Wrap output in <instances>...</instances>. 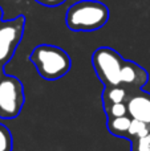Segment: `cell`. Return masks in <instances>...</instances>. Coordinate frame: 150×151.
<instances>
[{
  "label": "cell",
  "mask_w": 150,
  "mask_h": 151,
  "mask_svg": "<svg viewBox=\"0 0 150 151\" xmlns=\"http://www.w3.org/2000/svg\"><path fill=\"white\" fill-rule=\"evenodd\" d=\"M130 123H132V118L129 115L125 117L113 118V119H108L106 126L110 134L116 137H121V138H128V131H129Z\"/></svg>",
  "instance_id": "obj_9"
},
{
  "label": "cell",
  "mask_w": 150,
  "mask_h": 151,
  "mask_svg": "<svg viewBox=\"0 0 150 151\" xmlns=\"http://www.w3.org/2000/svg\"><path fill=\"white\" fill-rule=\"evenodd\" d=\"M36 1L41 5H45V7H57V5L65 3L66 0H36Z\"/></svg>",
  "instance_id": "obj_14"
},
{
  "label": "cell",
  "mask_w": 150,
  "mask_h": 151,
  "mask_svg": "<svg viewBox=\"0 0 150 151\" xmlns=\"http://www.w3.org/2000/svg\"><path fill=\"white\" fill-rule=\"evenodd\" d=\"M132 151H150V134L132 141Z\"/></svg>",
  "instance_id": "obj_13"
},
{
  "label": "cell",
  "mask_w": 150,
  "mask_h": 151,
  "mask_svg": "<svg viewBox=\"0 0 150 151\" xmlns=\"http://www.w3.org/2000/svg\"><path fill=\"white\" fill-rule=\"evenodd\" d=\"M149 134H150V125L142 122V121L132 119L129 131H128V138L130 141H136V139L142 138V137L149 135Z\"/></svg>",
  "instance_id": "obj_10"
},
{
  "label": "cell",
  "mask_w": 150,
  "mask_h": 151,
  "mask_svg": "<svg viewBox=\"0 0 150 151\" xmlns=\"http://www.w3.org/2000/svg\"><path fill=\"white\" fill-rule=\"evenodd\" d=\"M128 115L132 119H138L150 125V93L136 90L126 101Z\"/></svg>",
  "instance_id": "obj_7"
},
{
  "label": "cell",
  "mask_w": 150,
  "mask_h": 151,
  "mask_svg": "<svg viewBox=\"0 0 150 151\" xmlns=\"http://www.w3.org/2000/svg\"><path fill=\"white\" fill-rule=\"evenodd\" d=\"M130 94H132V91H129L126 88H124L121 85L105 88L102 91V102H104V105L126 102L129 99Z\"/></svg>",
  "instance_id": "obj_8"
},
{
  "label": "cell",
  "mask_w": 150,
  "mask_h": 151,
  "mask_svg": "<svg viewBox=\"0 0 150 151\" xmlns=\"http://www.w3.org/2000/svg\"><path fill=\"white\" fill-rule=\"evenodd\" d=\"M125 60L117 50L100 47L92 55V65L98 80L105 88L121 85V70Z\"/></svg>",
  "instance_id": "obj_3"
},
{
  "label": "cell",
  "mask_w": 150,
  "mask_h": 151,
  "mask_svg": "<svg viewBox=\"0 0 150 151\" xmlns=\"http://www.w3.org/2000/svg\"><path fill=\"white\" fill-rule=\"evenodd\" d=\"M1 16H3V9H1V7H0V19H1Z\"/></svg>",
  "instance_id": "obj_16"
},
{
  "label": "cell",
  "mask_w": 150,
  "mask_h": 151,
  "mask_svg": "<svg viewBox=\"0 0 150 151\" xmlns=\"http://www.w3.org/2000/svg\"><path fill=\"white\" fill-rule=\"evenodd\" d=\"M29 61L37 73L47 81H56L64 77L72 66L69 55L64 49L49 44H40L29 55Z\"/></svg>",
  "instance_id": "obj_2"
},
{
  "label": "cell",
  "mask_w": 150,
  "mask_h": 151,
  "mask_svg": "<svg viewBox=\"0 0 150 151\" xmlns=\"http://www.w3.org/2000/svg\"><path fill=\"white\" fill-rule=\"evenodd\" d=\"M109 20V8L98 0H80L66 9L65 24L73 32H94Z\"/></svg>",
  "instance_id": "obj_1"
},
{
  "label": "cell",
  "mask_w": 150,
  "mask_h": 151,
  "mask_svg": "<svg viewBox=\"0 0 150 151\" xmlns=\"http://www.w3.org/2000/svg\"><path fill=\"white\" fill-rule=\"evenodd\" d=\"M25 17L23 15L0 25V65H5L15 55L24 35Z\"/></svg>",
  "instance_id": "obj_5"
},
{
  "label": "cell",
  "mask_w": 150,
  "mask_h": 151,
  "mask_svg": "<svg viewBox=\"0 0 150 151\" xmlns=\"http://www.w3.org/2000/svg\"><path fill=\"white\" fill-rule=\"evenodd\" d=\"M104 111H105L108 119H113V118H118V117H125V115H128L126 102H120V104H106V105H104Z\"/></svg>",
  "instance_id": "obj_11"
},
{
  "label": "cell",
  "mask_w": 150,
  "mask_h": 151,
  "mask_svg": "<svg viewBox=\"0 0 150 151\" xmlns=\"http://www.w3.org/2000/svg\"><path fill=\"white\" fill-rule=\"evenodd\" d=\"M24 105V88L13 76H3L0 80V118L12 119L20 114Z\"/></svg>",
  "instance_id": "obj_4"
},
{
  "label": "cell",
  "mask_w": 150,
  "mask_h": 151,
  "mask_svg": "<svg viewBox=\"0 0 150 151\" xmlns=\"http://www.w3.org/2000/svg\"><path fill=\"white\" fill-rule=\"evenodd\" d=\"M0 151H12V135L8 127L0 123Z\"/></svg>",
  "instance_id": "obj_12"
},
{
  "label": "cell",
  "mask_w": 150,
  "mask_h": 151,
  "mask_svg": "<svg viewBox=\"0 0 150 151\" xmlns=\"http://www.w3.org/2000/svg\"><path fill=\"white\" fill-rule=\"evenodd\" d=\"M148 80L149 74L142 66L130 60H125L121 70V86L133 93L136 90H141Z\"/></svg>",
  "instance_id": "obj_6"
},
{
  "label": "cell",
  "mask_w": 150,
  "mask_h": 151,
  "mask_svg": "<svg viewBox=\"0 0 150 151\" xmlns=\"http://www.w3.org/2000/svg\"><path fill=\"white\" fill-rule=\"evenodd\" d=\"M3 78V72H1V65H0V80Z\"/></svg>",
  "instance_id": "obj_15"
}]
</instances>
